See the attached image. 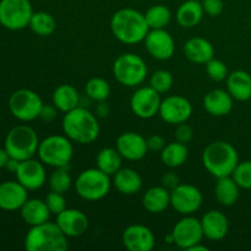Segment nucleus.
<instances>
[{
    "mask_svg": "<svg viewBox=\"0 0 251 251\" xmlns=\"http://www.w3.org/2000/svg\"><path fill=\"white\" fill-rule=\"evenodd\" d=\"M110 29L115 38L124 44H137L145 41L150 27L145 14L131 7H124L114 12L110 20Z\"/></svg>",
    "mask_w": 251,
    "mask_h": 251,
    "instance_id": "obj_1",
    "label": "nucleus"
},
{
    "mask_svg": "<svg viewBox=\"0 0 251 251\" xmlns=\"http://www.w3.org/2000/svg\"><path fill=\"white\" fill-rule=\"evenodd\" d=\"M61 127L64 135L73 142L80 145H90L95 142L100 131L97 117L80 105L64 114Z\"/></svg>",
    "mask_w": 251,
    "mask_h": 251,
    "instance_id": "obj_2",
    "label": "nucleus"
},
{
    "mask_svg": "<svg viewBox=\"0 0 251 251\" xmlns=\"http://www.w3.org/2000/svg\"><path fill=\"white\" fill-rule=\"evenodd\" d=\"M239 163L235 147L227 141L211 142L202 153V164L206 171L216 178L232 176Z\"/></svg>",
    "mask_w": 251,
    "mask_h": 251,
    "instance_id": "obj_3",
    "label": "nucleus"
},
{
    "mask_svg": "<svg viewBox=\"0 0 251 251\" xmlns=\"http://www.w3.org/2000/svg\"><path fill=\"white\" fill-rule=\"evenodd\" d=\"M68 239L56 222L47 221L29 228L24 244L27 251H65L69 248Z\"/></svg>",
    "mask_w": 251,
    "mask_h": 251,
    "instance_id": "obj_4",
    "label": "nucleus"
},
{
    "mask_svg": "<svg viewBox=\"0 0 251 251\" xmlns=\"http://www.w3.org/2000/svg\"><path fill=\"white\" fill-rule=\"evenodd\" d=\"M37 154L44 166L68 167L74 156L73 141L66 135H50L39 142Z\"/></svg>",
    "mask_w": 251,
    "mask_h": 251,
    "instance_id": "obj_5",
    "label": "nucleus"
},
{
    "mask_svg": "<svg viewBox=\"0 0 251 251\" xmlns=\"http://www.w3.org/2000/svg\"><path fill=\"white\" fill-rule=\"evenodd\" d=\"M39 139L36 130L28 125H16L6 134L4 147L9 152L10 157L19 161L32 158L37 154Z\"/></svg>",
    "mask_w": 251,
    "mask_h": 251,
    "instance_id": "obj_6",
    "label": "nucleus"
},
{
    "mask_svg": "<svg viewBox=\"0 0 251 251\" xmlns=\"http://www.w3.org/2000/svg\"><path fill=\"white\" fill-rule=\"evenodd\" d=\"M110 176L98 168H88L81 172L74 181V186L81 199L86 201H100L109 194L112 188Z\"/></svg>",
    "mask_w": 251,
    "mask_h": 251,
    "instance_id": "obj_7",
    "label": "nucleus"
},
{
    "mask_svg": "<svg viewBox=\"0 0 251 251\" xmlns=\"http://www.w3.org/2000/svg\"><path fill=\"white\" fill-rule=\"evenodd\" d=\"M149 69L140 55L134 53L120 54L113 63V75L125 87H137L147 77Z\"/></svg>",
    "mask_w": 251,
    "mask_h": 251,
    "instance_id": "obj_8",
    "label": "nucleus"
},
{
    "mask_svg": "<svg viewBox=\"0 0 251 251\" xmlns=\"http://www.w3.org/2000/svg\"><path fill=\"white\" fill-rule=\"evenodd\" d=\"M43 104L41 96L28 88L15 91L9 98L10 113L12 117L24 123L32 122L39 118Z\"/></svg>",
    "mask_w": 251,
    "mask_h": 251,
    "instance_id": "obj_9",
    "label": "nucleus"
},
{
    "mask_svg": "<svg viewBox=\"0 0 251 251\" xmlns=\"http://www.w3.org/2000/svg\"><path fill=\"white\" fill-rule=\"evenodd\" d=\"M33 12L31 0H0V25L9 31L28 27Z\"/></svg>",
    "mask_w": 251,
    "mask_h": 251,
    "instance_id": "obj_10",
    "label": "nucleus"
},
{
    "mask_svg": "<svg viewBox=\"0 0 251 251\" xmlns=\"http://www.w3.org/2000/svg\"><path fill=\"white\" fill-rule=\"evenodd\" d=\"M202 201L201 190L191 184H179L171 191V206L183 216L198 212L202 206Z\"/></svg>",
    "mask_w": 251,
    "mask_h": 251,
    "instance_id": "obj_11",
    "label": "nucleus"
},
{
    "mask_svg": "<svg viewBox=\"0 0 251 251\" xmlns=\"http://www.w3.org/2000/svg\"><path fill=\"white\" fill-rule=\"evenodd\" d=\"M161 95L151 86L139 87L130 98L131 112L140 119H151L159 113Z\"/></svg>",
    "mask_w": 251,
    "mask_h": 251,
    "instance_id": "obj_12",
    "label": "nucleus"
},
{
    "mask_svg": "<svg viewBox=\"0 0 251 251\" xmlns=\"http://www.w3.org/2000/svg\"><path fill=\"white\" fill-rule=\"evenodd\" d=\"M174 244L184 250H189L194 245L201 243L203 238L201 221L193 216H184L174 226L172 230Z\"/></svg>",
    "mask_w": 251,
    "mask_h": 251,
    "instance_id": "obj_13",
    "label": "nucleus"
},
{
    "mask_svg": "<svg viewBox=\"0 0 251 251\" xmlns=\"http://www.w3.org/2000/svg\"><path fill=\"white\" fill-rule=\"evenodd\" d=\"M193 114V104L183 96H168L162 100L158 115L163 122L171 125L186 123Z\"/></svg>",
    "mask_w": 251,
    "mask_h": 251,
    "instance_id": "obj_14",
    "label": "nucleus"
},
{
    "mask_svg": "<svg viewBox=\"0 0 251 251\" xmlns=\"http://www.w3.org/2000/svg\"><path fill=\"white\" fill-rule=\"evenodd\" d=\"M144 43L147 53L157 60H169L176 51V42L166 28L150 29Z\"/></svg>",
    "mask_w": 251,
    "mask_h": 251,
    "instance_id": "obj_15",
    "label": "nucleus"
},
{
    "mask_svg": "<svg viewBox=\"0 0 251 251\" xmlns=\"http://www.w3.org/2000/svg\"><path fill=\"white\" fill-rule=\"evenodd\" d=\"M15 176H16V180L28 191L38 190L47 181L44 163H42L39 159H34L33 157L21 161Z\"/></svg>",
    "mask_w": 251,
    "mask_h": 251,
    "instance_id": "obj_16",
    "label": "nucleus"
},
{
    "mask_svg": "<svg viewBox=\"0 0 251 251\" xmlns=\"http://www.w3.org/2000/svg\"><path fill=\"white\" fill-rule=\"evenodd\" d=\"M115 149L119 151L123 158L131 162L141 161L149 152L147 139L135 131H126L120 134L115 142Z\"/></svg>",
    "mask_w": 251,
    "mask_h": 251,
    "instance_id": "obj_17",
    "label": "nucleus"
},
{
    "mask_svg": "<svg viewBox=\"0 0 251 251\" xmlns=\"http://www.w3.org/2000/svg\"><path fill=\"white\" fill-rule=\"evenodd\" d=\"M55 222L68 238L81 237L90 227L87 215L77 208H65L56 215Z\"/></svg>",
    "mask_w": 251,
    "mask_h": 251,
    "instance_id": "obj_18",
    "label": "nucleus"
},
{
    "mask_svg": "<svg viewBox=\"0 0 251 251\" xmlns=\"http://www.w3.org/2000/svg\"><path fill=\"white\" fill-rule=\"evenodd\" d=\"M123 244L129 251H151L156 245V237L144 225H131L123 232Z\"/></svg>",
    "mask_w": 251,
    "mask_h": 251,
    "instance_id": "obj_19",
    "label": "nucleus"
},
{
    "mask_svg": "<svg viewBox=\"0 0 251 251\" xmlns=\"http://www.w3.org/2000/svg\"><path fill=\"white\" fill-rule=\"evenodd\" d=\"M28 200V190L17 180H6L0 183V210L12 212L20 211Z\"/></svg>",
    "mask_w": 251,
    "mask_h": 251,
    "instance_id": "obj_20",
    "label": "nucleus"
},
{
    "mask_svg": "<svg viewBox=\"0 0 251 251\" xmlns=\"http://www.w3.org/2000/svg\"><path fill=\"white\" fill-rule=\"evenodd\" d=\"M203 237L212 242L225 239L229 230V222L227 216L218 210H210L201 218Z\"/></svg>",
    "mask_w": 251,
    "mask_h": 251,
    "instance_id": "obj_21",
    "label": "nucleus"
},
{
    "mask_svg": "<svg viewBox=\"0 0 251 251\" xmlns=\"http://www.w3.org/2000/svg\"><path fill=\"white\" fill-rule=\"evenodd\" d=\"M233 100L227 90L215 88L203 97V108L212 117H226L232 112Z\"/></svg>",
    "mask_w": 251,
    "mask_h": 251,
    "instance_id": "obj_22",
    "label": "nucleus"
},
{
    "mask_svg": "<svg viewBox=\"0 0 251 251\" xmlns=\"http://www.w3.org/2000/svg\"><path fill=\"white\" fill-rule=\"evenodd\" d=\"M184 54L189 61L194 64H203L215 56V48L212 43L202 37L190 38L184 46Z\"/></svg>",
    "mask_w": 251,
    "mask_h": 251,
    "instance_id": "obj_23",
    "label": "nucleus"
},
{
    "mask_svg": "<svg viewBox=\"0 0 251 251\" xmlns=\"http://www.w3.org/2000/svg\"><path fill=\"white\" fill-rule=\"evenodd\" d=\"M22 221L29 227L42 225L50 218V211L46 201L41 199H28L20 208Z\"/></svg>",
    "mask_w": 251,
    "mask_h": 251,
    "instance_id": "obj_24",
    "label": "nucleus"
},
{
    "mask_svg": "<svg viewBox=\"0 0 251 251\" xmlns=\"http://www.w3.org/2000/svg\"><path fill=\"white\" fill-rule=\"evenodd\" d=\"M227 91L239 102H247L251 98V75L248 71L235 70L228 74Z\"/></svg>",
    "mask_w": 251,
    "mask_h": 251,
    "instance_id": "obj_25",
    "label": "nucleus"
},
{
    "mask_svg": "<svg viewBox=\"0 0 251 251\" xmlns=\"http://www.w3.org/2000/svg\"><path fill=\"white\" fill-rule=\"evenodd\" d=\"M113 185L123 195H135L144 185L141 176L132 168H120L113 176Z\"/></svg>",
    "mask_w": 251,
    "mask_h": 251,
    "instance_id": "obj_26",
    "label": "nucleus"
},
{
    "mask_svg": "<svg viewBox=\"0 0 251 251\" xmlns=\"http://www.w3.org/2000/svg\"><path fill=\"white\" fill-rule=\"evenodd\" d=\"M142 206L150 213H162L171 206V190L163 185L152 186L142 198Z\"/></svg>",
    "mask_w": 251,
    "mask_h": 251,
    "instance_id": "obj_27",
    "label": "nucleus"
},
{
    "mask_svg": "<svg viewBox=\"0 0 251 251\" xmlns=\"http://www.w3.org/2000/svg\"><path fill=\"white\" fill-rule=\"evenodd\" d=\"M203 14L201 0H186L176 10V22L183 28H193L200 24Z\"/></svg>",
    "mask_w": 251,
    "mask_h": 251,
    "instance_id": "obj_28",
    "label": "nucleus"
},
{
    "mask_svg": "<svg viewBox=\"0 0 251 251\" xmlns=\"http://www.w3.org/2000/svg\"><path fill=\"white\" fill-rule=\"evenodd\" d=\"M51 102L59 112L65 114L80 105V95L73 85L64 83L54 90Z\"/></svg>",
    "mask_w": 251,
    "mask_h": 251,
    "instance_id": "obj_29",
    "label": "nucleus"
},
{
    "mask_svg": "<svg viewBox=\"0 0 251 251\" xmlns=\"http://www.w3.org/2000/svg\"><path fill=\"white\" fill-rule=\"evenodd\" d=\"M240 195V188L232 176L218 178L215 186V196L218 202L223 206H233L237 203Z\"/></svg>",
    "mask_w": 251,
    "mask_h": 251,
    "instance_id": "obj_30",
    "label": "nucleus"
},
{
    "mask_svg": "<svg viewBox=\"0 0 251 251\" xmlns=\"http://www.w3.org/2000/svg\"><path fill=\"white\" fill-rule=\"evenodd\" d=\"M189 157V150L185 144L179 141L169 142L161 151V161L168 168H179L186 162Z\"/></svg>",
    "mask_w": 251,
    "mask_h": 251,
    "instance_id": "obj_31",
    "label": "nucleus"
},
{
    "mask_svg": "<svg viewBox=\"0 0 251 251\" xmlns=\"http://www.w3.org/2000/svg\"><path fill=\"white\" fill-rule=\"evenodd\" d=\"M123 157L119 153L117 149L113 147H104L100 150L96 158V163H97V168L104 172L108 176H113L120 168L123 164Z\"/></svg>",
    "mask_w": 251,
    "mask_h": 251,
    "instance_id": "obj_32",
    "label": "nucleus"
},
{
    "mask_svg": "<svg viewBox=\"0 0 251 251\" xmlns=\"http://www.w3.org/2000/svg\"><path fill=\"white\" fill-rule=\"evenodd\" d=\"M28 27L33 33L41 37H48L55 31L56 21L53 15L47 11L33 12Z\"/></svg>",
    "mask_w": 251,
    "mask_h": 251,
    "instance_id": "obj_33",
    "label": "nucleus"
},
{
    "mask_svg": "<svg viewBox=\"0 0 251 251\" xmlns=\"http://www.w3.org/2000/svg\"><path fill=\"white\" fill-rule=\"evenodd\" d=\"M145 19H146L150 29H162L166 28L171 22L172 12L166 5H153L146 11Z\"/></svg>",
    "mask_w": 251,
    "mask_h": 251,
    "instance_id": "obj_34",
    "label": "nucleus"
},
{
    "mask_svg": "<svg viewBox=\"0 0 251 251\" xmlns=\"http://www.w3.org/2000/svg\"><path fill=\"white\" fill-rule=\"evenodd\" d=\"M48 183L51 191L65 194L70 190L74 181L71 179L70 173H69L68 167H60V168H54L53 173L49 176Z\"/></svg>",
    "mask_w": 251,
    "mask_h": 251,
    "instance_id": "obj_35",
    "label": "nucleus"
},
{
    "mask_svg": "<svg viewBox=\"0 0 251 251\" xmlns=\"http://www.w3.org/2000/svg\"><path fill=\"white\" fill-rule=\"evenodd\" d=\"M86 95L96 102H104L110 95V86L103 77H92L86 83Z\"/></svg>",
    "mask_w": 251,
    "mask_h": 251,
    "instance_id": "obj_36",
    "label": "nucleus"
},
{
    "mask_svg": "<svg viewBox=\"0 0 251 251\" xmlns=\"http://www.w3.org/2000/svg\"><path fill=\"white\" fill-rule=\"evenodd\" d=\"M173 75L167 70H157L150 77V86L153 88L154 91L163 95L167 93L173 86Z\"/></svg>",
    "mask_w": 251,
    "mask_h": 251,
    "instance_id": "obj_37",
    "label": "nucleus"
},
{
    "mask_svg": "<svg viewBox=\"0 0 251 251\" xmlns=\"http://www.w3.org/2000/svg\"><path fill=\"white\" fill-rule=\"evenodd\" d=\"M232 178L240 189L251 190V161L239 162L233 172Z\"/></svg>",
    "mask_w": 251,
    "mask_h": 251,
    "instance_id": "obj_38",
    "label": "nucleus"
},
{
    "mask_svg": "<svg viewBox=\"0 0 251 251\" xmlns=\"http://www.w3.org/2000/svg\"><path fill=\"white\" fill-rule=\"evenodd\" d=\"M205 65L208 77L212 81H215V82H222V81H225L228 77L227 65L221 59H217L213 56Z\"/></svg>",
    "mask_w": 251,
    "mask_h": 251,
    "instance_id": "obj_39",
    "label": "nucleus"
},
{
    "mask_svg": "<svg viewBox=\"0 0 251 251\" xmlns=\"http://www.w3.org/2000/svg\"><path fill=\"white\" fill-rule=\"evenodd\" d=\"M47 206H48L49 211H50L51 215H59L60 212H63L66 207V200L64 198V194L55 193V191H51L49 194H47L46 199Z\"/></svg>",
    "mask_w": 251,
    "mask_h": 251,
    "instance_id": "obj_40",
    "label": "nucleus"
},
{
    "mask_svg": "<svg viewBox=\"0 0 251 251\" xmlns=\"http://www.w3.org/2000/svg\"><path fill=\"white\" fill-rule=\"evenodd\" d=\"M174 136H176V141L186 145L194 139V130H193V127L188 124V122L181 123V124L176 125Z\"/></svg>",
    "mask_w": 251,
    "mask_h": 251,
    "instance_id": "obj_41",
    "label": "nucleus"
},
{
    "mask_svg": "<svg viewBox=\"0 0 251 251\" xmlns=\"http://www.w3.org/2000/svg\"><path fill=\"white\" fill-rule=\"evenodd\" d=\"M201 4H202L205 14H207L211 17L220 16L225 10L223 0H201Z\"/></svg>",
    "mask_w": 251,
    "mask_h": 251,
    "instance_id": "obj_42",
    "label": "nucleus"
},
{
    "mask_svg": "<svg viewBox=\"0 0 251 251\" xmlns=\"http://www.w3.org/2000/svg\"><path fill=\"white\" fill-rule=\"evenodd\" d=\"M58 112L59 110L56 109V107L54 104H49V105L43 104V107H42V110H41V114H39V118H41L43 122L51 123L53 120L56 119V117H58Z\"/></svg>",
    "mask_w": 251,
    "mask_h": 251,
    "instance_id": "obj_43",
    "label": "nucleus"
},
{
    "mask_svg": "<svg viewBox=\"0 0 251 251\" xmlns=\"http://www.w3.org/2000/svg\"><path fill=\"white\" fill-rule=\"evenodd\" d=\"M166 140L161 136V135H152L147 139V146H149V151H156L161 152L166 146Z\"/></svg>",
    "mask_w": 251,
    "mask_h": 251,
    "instance_id": "obj_44",
    "label": "nucleus"
},
{
    "mask_svg": "<svg viewBox=\"0 0 251 251\" xmlns=\"http://www.w3.org/2000/svg\"><path fill=\"white\" fill-rule=\"evenodd\" d=\"M179 184H180V181H179L178 176L172 173V172H169V173L164 174V176H162V185H163L164 188L168 189V190L172 191L176 186H178Z\"/></svg>",
    "mask_w": 251,
    "mask_h": 251,
    "instance_id": "obj_45",
    "label": "nucleus"
},
{
    "mask_svg": "<svg viewBox=\"0 0 251 251\" xmlns=\"http://www.w3.org/2000/svg\"><path fill=\"white\" fill-rule=\"evenodd\" d=\"M20 163H21V161H19V159H16V158H12L11 157V158L9 159V162H7L5 169H6V171H9L10 173L15 174L17 172V169H19Z\"/></svg>",
    "mask_w": 251,
    "mask_h": 251,
    "instance_id": "obj_46",
    "label": "nucleus"
},
{
    "mask_svg": "<svg viewBox=\"0 0 251 251\" xmlns=\"http://www.w3.org/2000/svg\"><path fill=\"white\" fill-rule=\"evenodd\" d=\"M10 158H11V157H10L9 152L5 150V147H0V169L6 167L7 162H9Z\"/></svg>",
    "mask_w": 251,
    "mask_h": 251,
    "instance_id": "obj_47",
    "label": "nucleus"
},
{
    "mask_svg": "<svg viewBox=\"0 0 251 251\" xmlns=\"http://www.w3.org/2000/svg\"><path fill=\"white\" fill-rule=\"evenodd\" d=\"M210 250V248H207L206 245L201 244V243H199V244L194 245L193 248H190L188 251H208Z\"/></svg>",
    "mask_w": 251,
    "mask_h": 251,
    "instance_id": "obj_48",
    "label": "nucleus"
},
{
    "mask_svg": "<svg viewBox=\"0 0 251 251\" xmlns=\"http://www.w3.org/2000/svg\"><path fill=\"white\" fill-rule=\"evenodd\" d=\"M249 26H250V28H251V19H250V21H249Z\"/></svg>",
    "mask_w": 251,
    "mask_h": 251,
    "instance_id": "obj_49",
    "label": "nucleus"
},
{
    "mask_svg": "<svg viewBox=\"0 0 251 251\" xmlns=\"http://www.w3.org/2000/svg\"><path fill=\"white\" fill-rule=\"evenodd\" d=\"M0 124H1V114H0Z\"/></svg>",
    "mask_w": 251,
    "mask_h": 251,
    "instance_id": "obj_50",
    "label": "nucleus"
}]
</instances>
